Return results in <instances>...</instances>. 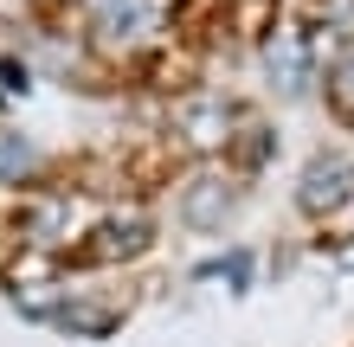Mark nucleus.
Returning <instances> with one entry per match:
<instances>
[{"instance_id": "2", "label": "nucleus", "mask_w": 354, "mask_h": 347, "mask_svg": "<svg viewBox=\"0 0 354 347\" xmlns=\"http://www.w3.org/2000/svg\"><path fill=\"white\" fill-rule=\"evenodd\" d=\"M342 193H348V174L335 168V161H322V168L303 180V199H309V206H335Z\"/></svg>"}, {"instance_id": "1", "label": "nucleus", "mask_w": 354, "mask_h": 347, "mask_svg": "<svg viewBox=\"0 0 354 347\" xmlns=\"http://www.w3.org/2000/svg\"><path fill=\"white\" fill-rule=\"evenodd\" d=\"M149 244H155V226L142 212H110V219H97V232H91V251L103 264H122V257L149 251Z\"/></svg>"}]
</instances>
